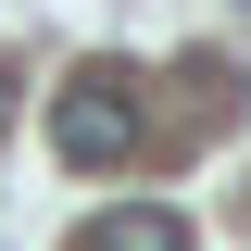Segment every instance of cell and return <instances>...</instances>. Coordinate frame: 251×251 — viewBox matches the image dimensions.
<instances>
[{
	"label": "cell",
	"mask_w": 251,
	"mask_h": 251,
	"mask_svg": "<svg viewBox=\"0 0 251 251\" xmlns=\"http://www.w3.org/2000/svg\"><path fill=\"white\" fill-rule=\"evenodd\" d=\"M100 251H188V226L163 201H126V214H100Z\"/></svg>",
	"instance_id": "obj_2"
},
{
	"label": "cell",
	"mask_w": 251,
	"mask_h": 251,
	"mask_svg": "<svg viewBox=\"0 0 251 251\" xmlns=\"http://www.w3.org/2000/svg\"><path fill=\"white\" fill-rule=\"evenodd\" d=\"M50 151L88 163V176L138 151V88H126L113 63H88V75H63V88H50Z\"/></svg>",
	"instance_id": "obj_1"
},
{
	"label": "cell",
	"mask_w": 251,
	"mask_h": 251,
	"mask_svg": "<svg viewBox=\"0 0 251 251\" xmlns=\"http://www.w3.org/2000/svg\"><path fill=\"white\" fill-rule=\"evenodd\" d=\"M0 113H13V100H0Z\"/></svg>",
	"instance_id": "obj_3"
},
{
	"label": "cell",
	"mask_w": 251,
	"mask_h": 251,
	"mask_svg": "<svg viewBox=\"0 0 251 251\" xmlns=\"http://www.w3.org/2000/svg\"><path fill=\"white\" fill-rule=\"evenodd\" d=\"M239 13H251V0H239Z\"/></svg>",
	"instance_id": "obj_4"
}]
</instances>
